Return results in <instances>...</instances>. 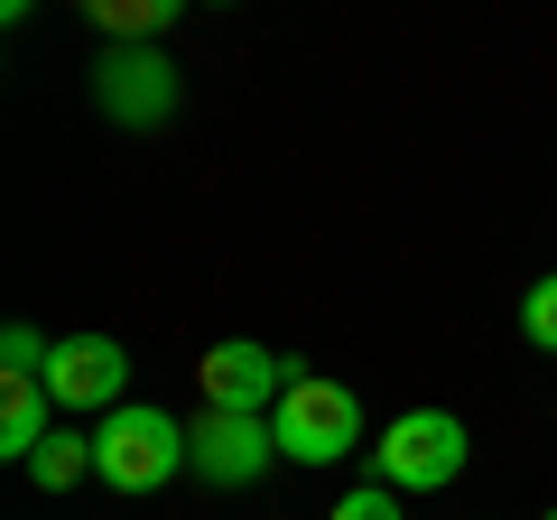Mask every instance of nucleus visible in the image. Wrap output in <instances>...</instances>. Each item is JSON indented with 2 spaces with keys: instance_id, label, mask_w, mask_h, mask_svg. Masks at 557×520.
Here are the masks:
<instances>
[{
  "instance_id": "nucleus-1",
  "label": "nucleus",
  "mask_w": 557,
  "mask_h": 520,
  "mask_svg": "<svg viewBox=\"0 0 557 520\" xmlns=\"http://www.w3.org/2000/svg\"><path fill=\"white\" fill-rule=\"evenodd\" d=\"M177 474H196V437H186L168 409L121 400L112 419L94 428V483H112L121 502H131V493H159V483H177Z\"/></svg>"
},
{
  "instance_id": "nucleus-2",
  "label": "nucleus",
  "mask_w": 557,
  "mask_h": 520,
  "mask_svg": "<svg viewBox=\"0 0 557 520\" xmlns=\"http://www.w3.org/2000/svg\"><path fill=\"white\" fill-rule=\"evenodd\" d=\"M465 456H474V437H465L456 409H399L372 437V483H391V493H446L465 474Z\"/></svg>"
},
{
  "instance_id": "nucleus-3",
  "label": "nucleus",
  "mask_w": 557,
  "mask_h": 520,
  "mask_svg": "<svg viewBox=\"0 0 557 520\" xmlns=\"http://www.w3.org/2000/svg\"><path fill=\"white\" fill-rule=\"evenodd\" d=\"M270 428H278V456H288V465H335V456L362 446V400L344 391V381H325V372L298 362V381L278 391Z\"/></svg>"
},
{
  "instance_id": "nucleus-4",
  "label": "nucleus",
  "mask_w": 557,
  "mask_h": 520,
  "mask_svg": "<svg viewBox=\"0 0 557 520\" xmlns=\"http://www.w3.org/2000/svg\"><path fill=\"white\" fill-rule=\"evenodd\" d=\"M177 65L159 57V47H102L94 57V112L112 121V131H159V121H177Z\"/></svg>"
},
{
  "instance_id": "nucleus-5",
  "label": "nucleus",
  "mask_w": 557,
  "mask_h": 520,
  "mask_svg": "<svg viewBox=\"0 0 557 520\" xmlns=\"http://www.w3.org/2000/svg\"><path fill=\"white\" fill-rule=\"evenodd\" d=\"M288 381H298V362H278L270 344H251V335H223V344H205V362H196V391H205V409H233V419H270Z\"/></svg>"
},
{
  "instance_id": "nucleus-6",
  "label": "nucleus",
  "mask_w": 557,
  "mask_h": 520,
  "mask_svg": "<svg viewBox=\"0 0 557 520\" xmlns=\"http://www.w3.org/2000/svg\"><path fill=\"white\" fill-rule=\"evenodd\" d=\"M47 400L112 419L131 400V354H121V335H57V354H47Z\"/></svg>"
},
{
  "instance_id": "nucleus-7",
  "label": "nucleus",
  "mask_w": 557,
  "mask_h": 520,
  "mask_svg": "<svg viewBox=\"0 0 557 520\" xmlns=\"http://www.w3.org/2000/svg\"><path fill=\"white\" fill-rule=\"evenodd\" d=\"M196 474L214 483V493H251L260 474L278 465V428L270 419H233V409H196Z\"/></svg>"
},
{
  "instance_id": "nucleus-8",
  "label": "nucleus",
  "mask_w": 557,
  "mask_h": 520,
  "mask_svg": "<svg viewBox=\"0 0 557 520\" xmlns=\"http://www.w3.org/2000/svg\"><path fill=\"white\" fill-rule=\"evenodd\" d=\"M47 437H57V400H47V381H0V456L28 465Z\"/></svg>"
},
{
  "instance_id": "nucleus-9",
  "label": "nucleus",
  "mask_w": 557,
  "mask_h": 520,
  "mask_svg": "<svg viewBox=\"0 0 557 520\" xmlns=\"http://www.w3.org/2000/svg\"><path fill=\"white\" fill-rule=\"evenodd\" d=\"M168 20H177V0H94L102 47H159Z\"/></svg>"
},
{
  "instance_id": "nucleus-10",
  "label": "nucleus",
  "mask_w": 557,
  "mask_h": 520,
  "mask_svg": "<svg viewBox=\"0 0 557 520\" xmlns=\"http://www.w3.org/2000/svg\"><path fill=\"white\" fill-rule=\"evenodd\" d=\"M84 474H94V437H75V428H57V437L28 456V483H38V493H65V483H84Z\"/></svg>"
},
{
  "instance_id": "nucleus-11",
  "label": "nucleus",
  "mask_w": 557,
  "mask_h": 520,
  "mask_svg": "<svg viewBox=\"0 0 557 520\" xmlns=\"http://www.w3.org/2000/svg\"><path fill=\"white\" fill-rule=\"evenodd\" d=\"M47 354H57V344H47L38 325H0V381H47Z\"/></svg>"
},
{
  "instance_id": "nucleus-12",
  "label": "nucleus",
  "mask_w": 557,
  "mask_h": 520,
  "mask_svg": "<svg viewBox=\"0 0 557 520\" xmlns=\"http://www.w3.org/2000/svg\"><path fill=\"white\" fill-rule=\"evenodd\" d=\"M520 335H530L539 354H557V270L539 288H520Z\"/></svg>"
},
{
  "instance_id": "nucleus-13",
  "label": "nucleus",
  "mask_w": 557,
  "mask_h": 520,
  "mask_svg": "<svg viewBox=\"0 0 557 520\" xmlns=\"http://www.w3.org/2000/svg\"><path fill=\"white\" fill-rule=\"evenodd\" d=\"M325 520H399V493H391V483H354Z\"/></svg>"
},
{
  "instance_id": "nucleus-14",
  "label": "nucleus",
  "mask_w": 557,
  "mask_h": 520,
  "mask_svg": "<svg viewBox=\"0 0 557 520\" xmlns=\"http://www.w3.org/2000/svg\"><path fill=\"white\" fill-rule=\"evenodd\" d=\"M539 520H557V511H539Z\"/></svg>"
}]
</instances>
